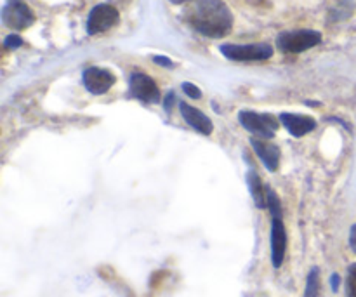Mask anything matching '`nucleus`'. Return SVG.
Listing matches in <instances>:
<instances>
[{
    "mask_svg": "<svg viewBox=\"0 0 356 297\" xmlns=\"http://www.w3.org/2000/svg\"><path fill=\"white\" fill-rule=\"evenodd\" d=\"M266 209H270L271 218L273 219H282V216H284L280 198H278V195L275 193L271 188H268V207Z\"/></svg>",
    "mask_w": 356,
    "mask_h": 297,
    "instance_id": "nucleus-15",
    "label": "nucleus"
},
{
    "mask_svg": "<svg viewBox=\"0 0 356 297\" xmlns=\"http://www.w3.org/2000/svg\"><path fill=\"white\" fill-rule=\"evenodd\" d=\"M250 145H252L254 152L263 160V163L270 172L278 170V166H280V148L277 145L263 138H252L250 139Z\"/></svg>",
    "mask_w": 356,
    "mask_h": 297,
    "instance_id": "nucleus-11",
    "label": "nucleus"
},
{
    "mask_svg": "<svg viewBox=\"0 0 356 297\" xmlns=\"http://www.w3.org/2000/svg\"><path fill=\"white\" fill-rule=\"evenodd\" d=\"M287 250V232L282 219H273L271 225V263L275 268H280L285 259Z\"/></svg>",
    "mask_w": 356,
    "mask_h": 297,
    "instance_id": "nucleus-10",
    "label": "nucleus"
},
{
    "mask_svg": "<svg viewBox=\"0 0 356 297\" xmlns=\"http://www.w3.org/2000/svg\"><path fill=\"white\" fill-rule=\"evenodd\" d=\"M153 63H156V65L163 66V68H174L172 59L165 58V56H153Z\"/></svg>",
    "mask_w": 356,
    "mask_h": 297,
    "instance_id": "nucleus-19",
    "label": "nucleus"
},
{
    "mask_svg": "<svg viewBox=\"0 0 356 297\" xmlns=\"http://www.w3.org/2000/svg\"><path fill=\"white\" fill-rule=\"evenodd\" d=\"M247 183H249L250 195H252V200L256 204L257 209L268 207V188H264L263 181H261L259 174L254 169H250L247 172Z\"/></svg>",
    "mask_w": 356,
    "mask_h": 297,
    "instance_id": "nucleus-13",
    "label": "nucleus"
},
{
    "mask_svg": "<svg viewBox=\"0 0 356 297\" xmlns=\"http://www.w3.org/2000/svg\"><path fill=\"white\" fill-rule=\"evenodd\" d=\"M118 19H120V14L111 3H99L90 10L87 17V33L97 35L108 31L110 28L117 26Z\"/></svg>",
    "mask_w": 356,
    "mask_h": 297,
    "instance_id": "nucleus-6",
    "label": "nucleus"
},
{
    "mask_svg": "<svg viewBox=\"0 0 356 297\" xmlns=\"http://www.w3.org/2000/svg\"><path fill=\"white\" fill-rule=\"evenodd\" d=\"M129 93L134 99L143 101V103H159L160 97H162L155 80L146 73L139 72H134L129 79Z\"/></svg>",
    "mask_w": 356,
    "mask_h": 297,
    "instance_id": "nucleus-7",
    "label": "nucleus"
},
{
    "mask_svg": "<svg viewBox=\"0 0 356 297\" xmlns=\"http://www.w3.org/2000/svg\"><path fill=\"white\" fill-rule=\"evenodd\" d=\"M322 42V33L316 30H294L278 35L277 45L285 54H299L313 49Z\"/></svg>",
    "mask_w": 356,
    "mask_h": 297,
    "instance_id": "nucleus-2",
    "label": "nucleus"
},
{
    "mask_svg": "<svg viewBox=\"0 0 356 297\" xmlns=\"http://www.w3.org/2000/svg\"><path fill=\"white\" fill-rule=\"evenodd\" d=\"M320 296V268H312L306 280L305 297H318Z\"/></svg>",
    "mask_w": 356,
    "mask_h": 297,
    "instance_id": "nucleus-14",
    "label": "nucleus"
},
{
    "mask_svg": "<svg viewBox=\"0 0 356 297\" xmlns=\"http://www.w3.org/2000/svg\"><path fill=\"white\" fill-rule=\"evenodd\" d=\"M176 103V97H174V93H169L165 96V99H163V108H165L167 113H170L172 111V104Z\"/></svg>",
    "mask_w": 356,
    "mask_h": 297,
    "instance_id": "nucleus-20",
    "label": "nucleus"
},
{
    "mask_svg": "<svg viewBox=\"0 0 356 297\" xmlns=\"http://www.w3.org/2000/svg\"><path fill=\"white\" fill-rule=\"evenodd\" d=\"M339 284H341V278H339V275H337V273H334L332 277H330V287H332V291H334V292H337V291H339Z\"/></svg>",
    "mask_w": 356,
    "mask_h": 297,
    "instance_id": "nucleus-22",
    "label": "nucleus"
},
{
    "mask_svg": "<svg viewBox=\"0 0 356 297\" xmlns=\"http://www.w3.org/2000/svg\"><path fill=\"white\" fill-rule=\"evenodd\" d=\"M21 45H23V38H21L17 33L7 35L6 40H3V47L6 49H17L21 47Z\"/></svg>",
    "mask_w": 356,
    "mask_h": 297,
    "instance_id": "nucleus-18",
    "label": "nucleus"
},
{
    "mask_svg": "<svg viewBox=\"0 0 356 297\" xmlns=\"http://www.w3.org/2000/svg\"><path fill=\"white\" fill-rule=\"evenodd\" d=\"M238 120L245 131L252 132L256 138L271 139L275 138V132L278 131V120L275 115L271 113H257L252 110H242L238 113Z\"/></svg>",
    "mask_w": 356,
    "mask_h": 297,
    "instance_id": "nucleus-3",
    "label": "nucleus"
},
{
    "mask_svg": "<svg viewBox=\"0 0 356 297\" xmlns=\"http://www.w3.org/2000/svg\"><path fill=\"white\" fill-rule=\"evenodd\" d=\"M172 3H184V2H190V0H170Z\"/></svg>",
    "mask_w": 356,
    "mask_h": 297,
    "instance_id": "nucleus-23",
    "label": "nucleus"
},
{
    "mask_svg": "<svg viewBox=\"0 0 356 297\" xmlns=\"http://www.w3.org/2000/svg\"><path fill=\"white\" fill-rule=\"evenodd\" d=\"M83 86L89 90L90 94H99L108 93L111 89V86L115 83V75L106 68H99V66H90V68L83 70Z\"/></svg>",
    "mask_w": 356,
    "mask_h": 297,
    "instance_id": "nucleus-8",
    "label": "nucleus"
},
{
    "mask_svg": "<svg viewBox=\"0 0 356 297\" xmlns=\"http://www.w3.org/2000/svg\"><path fill=\"white\" fill-rule=\"evenodd\" d=\"M181 87H183V93L186 94L188 97H193V99H200V97H202V90L198 89V87L195 86V83L184 82Z\"/></svg>",
    "mask_w": 356,
    "mask_h": 297,
    "instance_id": "nucleus-17",
    "label": "nucleus"
},
{
    "mask_svg": "<svg viewBox=\"0 0 356 297\" xmlns=\"http://www.w3.org/2000/svg\"><path fill=\"white\" fill-rule=\"evenodd\" d=\"M346 297H356V263L348 268Z\"/></svg>",
    "mask_w": 356,
    "mask_h": 297,
    "instance_id": "nucleus-16",
    "label": "nucleus"
},
{
    "mask_svg": "<svg viewBox=\"0 0 356 297\" xmlns=\"http://www.w3.org/2000/svg\"><path fill=\"white\" fill-rule=\"evenodd\" d=\"M221 54L225 58L232 59V61H266L273 56V47L270 44H245V45H236V44H225L219 47Z\"/></svg>",
    "mask_w": 356,
    "mask_h": 297,
    "instance_id": "nucleus-4",
    "label": "nucleus"
},
{
    "mask_svg": "<svg viewBox=\"0 0 356 297\" xmlns=\"http://www.w3.org/2000/svg\"><path fill=\"white\" fill-rule=\"evenodd\" d=\"M280 122L294 138H302V136L309 134L316 129L315 118L308 117V115H296V113H282Z\"/></svg>",
    "mask_w": 356,
    "mask_h": 297,
    "instance_id": "nucleus-12",
    "label": "nucleus"
},
{
    "mask_svg": "<svg viewBox=\"0 0 356 297\" xmlns=\"http://www.w3.org/2000/svg\"><path fill=\"white\" fill-rule=\"evenodd\" d=\"M350 247L351 250L356 254V225L351 226V232H350Z\"/></svg>",
    "mask_w": 356,
    "mask_h": 297,
    "instance_id": "nucleus-21",
    "label": "nucleus"
},
{
    "mask_svg": "<svg viewBox=\"0 0 356 297\" xmlns=\"http://www.w3.org/2000/svg\"><path fill=\"white\" fill-rule=\"evenodd\" d=\"M184 21L204 37L221 38L232 31L233 14L222 0H190Z\"/></svg>",
    "mask_w": 356,
    "mask_h": 297,
    "instance_id": "nucleus-1",
    "label": "nucleus"
},
{
    "mask_svg": "<svg viewBox=\"0 0 356 297\" xmlns=\"http://www.w3.org/2000/svg\"><path fill=\"white\" fill-rule=\"evenodd\" d=\"M2 21L10 30H26L35 23V14L24 0H7L2 7Z\"/></svg>",
    "mask_w": 356,
    "mask_h": 297,
    "instance_id": "nucleus-5",
    "label": "nucleus"
},
{
    "mask_svg": "<svg viewBox=\"0 0 356 297\" xmlns=\"http://www.w3.org/2000/svg\"><path fill=\"white\" fill-rule=\"evenodd\" d=\"M179 110H181V115H183V118L186 120V124L190 125L191 129H195V131L200 132V134L204 136L212 134L214 125H212V120L204 113V111L191 106V104L184 103V101H181L179 103Z\"/></svg>",
    "mask_w": 356,
    "mask_h": 297,
    "instance_id": "nucleus-9",
    "label": "nucleus"
}]
</instances>
